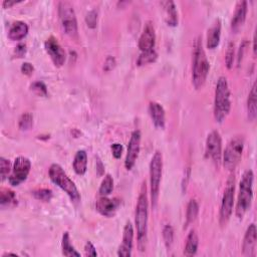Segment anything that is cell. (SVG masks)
I'll list each match as a JSON object with an SVG mask.
<instances>
[{"label": "cell", "mask_w": 257, "mask_h": 257, "mask_svg": "<svg viewBox=\"0 0 257 257\" xmlns=\"http://www.w3.org/2000/svg\"><path fill=\"white\" fill-rule=\"evenodd\" d=\"M134 243V227L130 221H128L125 225L124 233H123V241L119 247L118 255L123 257H130L132 255Z\"/></svg>", "instance_id": "5bb4252c"}, {"label": "cell", "mask_w": 257, "mask_h": 257, "mask_svg": "<svg viewBox=\"0 0 257 257\" xmlns=\"http://www.w3.org/2000/svg\"><path fill=\"white\" fill-rule=\"evenodd\" d=\"M116 64H117V62H116V58H115L114 56L109 55V56L107 57L106 61H105V64H104V70H105L106 72H111V71H113V70L115 69Z\"/></svg>", "instance_id": "74e56055"}, {"label": "cell", "mask_w": 257, "mask_h": 257, "mask_svg": "<svg viewBox=\"0 0 257 257\" xmlns=\"http://www.w3.org/2000/svg\"><path fill=\"white\" fill-rule=\"evenodd\" d=\"M44 48L47 54L50 56L55 67L60 68L64 64L67 55L58 41L54 37H49L44 43Z\"/></svg>", "instance_id": "4fadbf2b"}, {"label": "cell", "mask_w": 257, "mask_h": 257, "mask_svg": "<svg viewBox=\"0 0 257 257\" xmlns=\"http://www.w3.org/2000/svg\"><path fill=\"white\" fill-rule=\"evenodd\" d=\"M205 154L216 166L220 165L222 159V139L218 131H212L207 136Z\"/></svg>", "instance_id": "8fae6325"}, {"label": "cell", "mask_w": 257, "mask_h": 257, "mask_svg": "<svg viewBox=\"0 0 257 257\" xmlns=\"http://www.w3.org/2000/svg\"><path fill=\"white\" fill-rule=\"evenodd\" d=\"M234 57H235V45L233 43H229L226 50V54H225V63L228 70H231L233 68L234 63Z\"/></svg>", "instance_id": "e575fe53"}, {"label": "cell", "mask_w": 257, "mask_h": 257, "mask_svg": "<svg viewBox=\"0 0 257 257\" xmlns=\"http://www.w3.org/2000/svg\"><path fill=\"white\" fill-rule=\"evenodd\" d=\"M16 203L17 199L13 191L8 189L1 190V194H0V205H1L2 208L14 206Z\"/></svg>", "instance_id": "83f0119b"}, {"label": "cell", "mask_w": 257, "mask_h": 257, "mask_svg": "<svg viewBox=\"0 0 257 257\" xmlns=\"http://www.w3.org/2000/svg\"><path fill=\"white\" fill-rule=\"evenodd\" d=\"M26 53V45L23 43H19L14 49V55L16 57H23Z\"/></svg>", "instance_id": "7bdbcfd3"}, {"label": "cell", "mask_w": 257, "mask_h": 257, "mask_svg": "<svg viewBox=\"0 0 257 257\" xmlns=\"http://www.w3.org/2000/svg\"><path fill=\"white\" fill-rule=\"evenodd\" d=\"M158 58V53L155 49L149 50V51H143L140 56L138 57L137 60V66L138 67H143V66H147V64L153 63L157 60Z\"/></svg>", "instance_id": "f1b7e54d"}, {"label": "cell", "mask_w": 257, "mask_h": 257, "mask_svg": "<svg viewBox=\"0 0 257 257\" xmlns=\"http://www.w3.org/2000/svg\"><path fill=\"white\" fill-rule=\"evenodd\" d=\"M199 213V204L195 199H191L188 203L187 206V211H186V223L185 225L187 227L188 225L194 222L198 216Z\"/></svg>", "instance_id": "4316f807"}, {"label": "cell", "mask_w": 257, "mask_h": 257, "mask_svg": "<svg viewBox=\"0 0 257 257\" xmlns=\"http://www.w3.org/2000/svg\"><path fill=\"white\" fill-rule=\"evenodd\" d=\"M247 116L250 122L255 121L257 116V94H256V83L253 84L251 90L249 91L247 99Z\"/></svg>", "instance_id": "d4e9b609"}, {"label": "cell", "mask_w": 257, "mask_h": 257, "mask_svg": "<svg viewBox=\"0 0 257 257\" xmlns=\"http://www.w3.org/2000/svg\"><path fill=\"white\" fill-rule=\"evenodd\" d=\"M114 190V179L110 174H107L100 186V195L101 196H108Z\"/></svg>", "instance_id": "f546056e"}, {"label": "cell", "mask_w": 257, "mask_h": 257, "mask_svg": "<svg viewBox=\"0 0 257 257\" xmlns=\"http://www.w3.org/2000/svg\"><path fill=\"white\" fill-rule=\"evenodd\" d=\"M234 193H235V177L230 176L224 189L223 197L220 206V224L222 226L226 225L229 221L234 207Z\"/></svg>", "instance_id": "9c48e42d"}, {"label": "cell", "mask_w": 257, "mask_h": 257, "mask_svg": "<svg viewBox=\"0 0 257 257\" xmlns=\"http://www.w3.org/2000/svg\"><path fill=\"white\" fill-rule=\"evenodd\" d=\"M253 171H245L239 184V194L235 210L236 216L239 219H242L244 215L250 210L253 200Z\"/></svg>", "instance_id": "277c9868"}, {"label": "cell", "mask_w": 257, "mask_h": 257, "mask_svg": "<svg viewBox=\"0 0 257 257\" xmlns=\"http://www.w3.org/2000/svg\"><path fill=\"white\" fill-rule=\"evenodd\" d=\"M231 110L230 88L225 77H220L217 81L214 98V119L221 124L226 120Z\"/></svg>", "instance_id": "3957f363"}, {"label": "cell", "mask_w": 257, "mask_h": 257, "mask_svg": "<svg viewBox=\"0 0 257 257\" xmlns=\"http://www.w3.org/2000/svg\"><path fill=\"white\" fill-rule=\"evenodd\" d=\"M256 242H257L256 225L254 223H251L247 227L243 238L242 253L244 256L253 257L256 255Z\"/></svg>", "instance_id": "9a60e30c"}, {"label": "cell", "mask_w": 257, "mask_h": 257, "mask_svg": "<svg viewBox=\"0 0 257 257\" xmlns=\"http://www.w3.org/2000/svg\"><path fill=\"white\" fill-rule=\"evenodd\" d=\"M98 18L99 17H98V12H96V10H90L86 16V25L89 28H95L96 24H98Z\"/></svg>", "instance_id": "8d00e7d4"}, {"label": "cell", "mask_w": 257, "mask_h": 257, "mask_svg": "<svg viewBox=\"0 0 257 257\" xmlns=\"http://www.w3.org/2000/svg\"><path fill=\"white\" fill-rule=\"evenodd\" d=\"M210 71V63L203 47L202 38L198 37L194 43L193 50L192 83L196 89H200L206 83Z\"/></svg>", "instance_id": "6da1fadb"}, {"label": "cell", "mask_w": 257, "mask_h": 257, "mask_svg": "<svg viewBox=\"0 0 257 257\" xmlns=\"http://www.w3.org/2000/svg\"><path fill=\"white\" fill-rule=\"evenodd\" d=\"M49 178L50 180L57 185L62 191H64L75 204H79L81 202L82 196L81 193L76 186L75 182L68 176V174L64 172L62 167L58 164H52L49 167Z\"/></svg>", "instance_id": "5b68a950"}, {"label": "cell", "mask_w": 257, "mask_h": 257, "mask_svg": "<svg viewBox=\"0 0 257 257\" xmlns=\"http://www.w3.org/2000/svg\"><path fill=\"white\" fill-rule=\"evenodd\" d=\"M141 138L142 135L139 130H135L131 135V139L128 144V152L125 160V167L127 170H132L137 162L141 150Z\"/></svg>", "instance_id": "7c38bea8"}, {"label": "cell", "mask_w": 257, "mask_h": 257, "mask_svg": "<svg viewBox=\"0 0 257 257\" xmlns=\"http://www.w3.org/2000/svg\"><path fill=\"white\" fill-rule=\"evenodd\" d=\"M220 38H221V20L219 18H216L210 28L208 29L207 34V48L214 49L216 48L220 43Z\"/></svg>", "instance_id": "ffe728a7"}, {"label": "cell", "mask_w": 257, "mask_h": 257, "mask_svg": "<svg viewBox=\"0 0 257 257\" xmlns=\"http://www.w3.org/2000/svg\"><path fill=\"white\" fill-rule=\"evenodd\" d=\"M247 46H248V43L244 40V42L240 44V47H239V51H238V54H237V66L239 67L240 63L242 62V59L244 57V54H245V51L247 49Z\"/></svg>", "instance_id": "f35d334b"}, {"label": "cell", "mask_w": 257, "mask_h": 257, "mask_svg": "<svg viewBox=\"0 0 257 257\" xmlns=\"http://www.w3.org/2000/svg\"><path fill=\"white\" fill-rule=\"evenodd\" d=\"M163 239L165 242V245L167 249H171L173 243H174V229L171 225H166L163 229Z\"/></svg>", "instance_id": "836d02e7"}, {"label": "cell", "mask_w": 257, "mask_h": 257, "mask_svg": "<svg viewBox=\"0 0 257 257\" xmlns=\"http://www.w3.org/2000/svg\"><path fill=\"white\" fill-rule=\"evenodd\" d=\"M20 70H21V73L25 76H31L35 72V68L30 62H23Z\"/></svg>", "instance_id": "60d3db41"}, {"label": "cell", "mask_w": 257, "mask_h": 257, "mask_svg": "<svg viewBox=\"0 0 257 257\" xmlns=\"http://www.w3.org/2000/svg\"><path fill=\"white\" fill-rule=\"evenodd\" d=\"M28 34V25L23 21H16L9 29L8 38L11 41H21Z\"/></svg>", "instance_id": "7402d4cb"}, {"label": "cell", "mask_w": 257, "mask_h": 257, "mask_svg": "<svg viewBox=\"0 0 257 257\" xmlns=\"http://www.w3.org/2000/svg\"><path fill=\"white\" fill-rule=\"evenodd\" d=\"M120 205H121V200H119L118 198L110 199L107 196H102L98 201H96L95 208L101 215L111 218L115 216Z\"/></svg>", "instance_id": "e0dca14e"}, {"label": "cell", "mask_w": 257, "mask_h": 257, "mask_svg": "<svg viewBox=\"0 0 257 257\" xmlns=\"http://www.w3.org/2000/svg\"><path fill=\"white\" fill-rule=\"evenodd\" d=\"M61 249H62V254L64 256H81V253L77 251V249L74 247V245L71 242V237L69 232H64L62 235L61 239Z\"/></svg>", "instance_id": "484cf974"}, {"label": "cell", "mask_w": 257, "mask_h": 257, "mask_svg": "<svg viewBox=\"0 0 257 257\" xmlns=\"http://www.w3.org/2000/svg\"><path fill=\"white\" fill-rule=\"evenodd\" d=\"M244 149V139L240 136L234 137L228 143L223 154V166L228 171H234L238 166Z\"/></svg>", "instance_id": "ba28073f"}, {"label": "cell", "mask_w": 257, "mask_h": 257, "mask_svg": "<svg viewBox=\"0 0 257 257\" xmlns=\"http://www.w3.org/2000/svg\"><path fill=\"white\" fill-rule=\"evenodd\" d=\"M253 54L256 55V35L253 36Z\"/></svg>", "instance_id": "f6af8a7d"}, {"label": "cell", "mask_w": 257, "mask_h": 257, "mask_svg": "<svg viewBox=\"0 0 257 257\" xmlns=\"http://www.w3.org/2000/svg\"><path fill=\"white\" fill-rule=\"evenodd\" d=\"M12 171L10 161L5 159L4 157L0 158V177H1V181L3 182L6 178L9 177V173Z\"/></svg>", "instance_id": "1f68e13d"}, {"label": "cell", "mask_w": 257, "mask_h": 257, "mask_svg": "<svg viewBox=\"0 0 257 257\" xmlns=\"http://www.w3.org/2000/svg\"><path fill=\"white\" fill-rule=\"evenodd\" d=\"M16 3H17L16 1H7V0H5V1H3V3H2V6H3V8H9Z\"/></svg>", "instance_id": "ee69618b"}, {"label": "cell", "mask_w": 257, "mask_h": 257, "mask_svg": "<svg viewBox=\"0 0 257 257\" xmlns=\"http://www.w3.org/2000/svg\"><path fill=\"white\" fill-rule=\"evenodd\" d=\"M30 169L31 162L28 158L23 156L17 157L12 166V171L8 177L9 184L11 186H19L27 179L30 173Z\"/></svg>", "instance_id": "30bf717a"}, {"label": "cell", "mask_w": 257, "mask_h": 257, "mask_svg": "<svg viewBox=\"0 0 257 257\" xmlns=\"http://www.w3.org/2000/svg\"><path fill=\"white\" fill-rule=\"evenodd\" d=\"M156 44V32L155 27L151 21H148L145 24L142 35L139 39V48L141 51H149L154 49Z\"/></svg>", "instance_id": "2e32d148"}, {"label": "cell", "mask_w": 257, "mask_h": 257, "mask_svg": "<svg viewBox=\"0 0 257 257\" xmlns=\"http://www.w3.org/2000/svg\"><path fill=\"white\" fill-rule=\"evenodd\" d=\"M163 172V156L160 151H156L150 163V190L152 207L156 209L160 194V185Z\"/></svg>", "instance_id": "8992f818"}, {"label": "cell", "mask_w": 257, "mask_h": 257, "mask_svg": "<svg viewBox=\"0 0 257 257\" xmlns=\"http://www.w3.org/2000/svg\"><path fill=\"white\" fill-rule=\"evenodd\" d=\"M73 166H74L75 172L78 175L83 176L86 174V169H87V155H86V151L80 150L77 152L75 159H74Z\"/></svg>", "instance_id": "cb8c5ba5"}, {"label": "cell", "mask_w": 257, "mask_h": 257, "mask_svg": "<svg viewBox=\"0 0 257 257\" xmlns=\"http://www.w3.org/2000/svg\"><path fill=\"white\" fill-rule=\"evenodd\" d=\"M32 195L35 196L36 199L43 202H49L53 196L52 191L50 189H45V188L34 191L32 192Z\"/></svg>", "instance_id": "d6a6232c"}, {"label": "cell", "mask_w": 257, "mask_h": 257, "mask_svg": "<svg viewBox=\"0 0 257 257\" xmlns=\"http://www.w3.org/2000/svg\"><path fill=\"white\" fill-rule=\"evenodd\" d=\"M58 17L63 31L73 40H78L79 29L74 6L68 1L58 2Z\"/></svg>", "instance_id": "52a82bcc"}, {"label": "cell", "mask_w": 257, "mask_h": 257, "mask_svg": "<svg viewBox=\"0 0 257 257\" xmlns=\"http://www.w3.org/2000/svg\"><path fill=\"white\" fill-rule=\"evenodd\" d=\"M161 6L164 9L165 21L169 26L175 27L178 25V12L174 1H162Z\"/></svg>", "instance_id": "44dd1931"}, {"label": "cell", "mask_w": 257, "mask_h": 257, "mask_svg": "<svg viewBox=\"0 0 257 257\" xmlns=\"http://www.w3.org/2000/svg\"><path fill=\"white\" fill-rule=\"evenodd\" d=\"M85 252L86 256H92L95 257L98 256V252L95 250V247L93 246V244L90 241H87L85 245Z\"/></svg>", "instance_id": "b9f144b4"}, {"label": "cell", "mask_w": 257, "mask_h": 257, "mask_svg": "<svg viewBox=\"0 0 257 257\" xmlns=\"http://www.w3.org/2000/svg\"><path fill=\"white\" fill-rule=\"evenodd\" d=\"M30 89L36 94L41 95V96H46L48 93L47 87H46L45 84L43 82H35L30 86Z\"/></svg>", "instance_id": "d590c367"}, {"label": "cell", "mask_w": 257, "mask_h": 257, "mask_svg": "<svg viewBox=\"0 0 257 257\" xmlns=\"http://www.w3.org/2000/svg\"><path fill=\"white\" fill-rule=\"evenodd\" d=\"M148 215H149V202L147 195L146 183H143L140 195L136 206L135 223L137 228L138 245L141 251H145L148 234Z\"/></svg>", "instance_id": "7a4b0ae2"}, {"label": "cell", "mask_w": 257, "mask_h": 257, "mask_svg": "<svg viewBox=\"0 0 257 257\" xmlns=\"http://www.w3.org/2000/svg\"><path fill=\"white\" fill-rule=\"evenodd\" d=\"M34 126V117L29 113H24L21 115L18 121V127L21 131H28Z\"/></svg>", "instance_id": "4dcf8cb0"}, {"label": "cell", "mask_w": 257, "mask_h": 257, "mask_svg": "<svg viewBox=\"0 0 257 257\" xmlns=\"http://www.w3.org/2000/svg\"><path fill=\"white\" fill-rule=\"evenodd\" d=\"M149 115L154 126L157 128L164 130L166 125V114L162 105H160L157 102H151L149 105Z\"/></svg>", "instance_id": "ac0fdd59"}, {"label": "cell", "mask_w": 257, "mask_h": 257, "mask_svg": "<svg viewBox=\"0 0 257 257\" xmlns=\"http://www.w3.org/2000/svg\"><path fill=\"white\" fill-rule=\"evenodd\" d=\"M199 246V238L195 230H191L187 236L186 244L184 248V255L185 256H194L197 253Z\"/></svg>", "instance_id": "603a6c76"}, {"label": "cell", "mask_w": 257, "mask_h": 257, "mask_svg": "<svg viewBox=\"0 0 257 257\" xmlns=\"http://www.w3.org/2000/svg\"><path fill=\"white\" fill-rule=\"evenodd\" d=\"M247 1H239L236 5L233 18L231 20V29L234 32H237L244 24L246 20V15H247Z\"/></svg>", "instance_id": "d6986e66"}, {"label": "cell", "mask_w": 257, "mask_h": 257, "mask_svg": "<svg viewBox=\"0 0 257 257\" xmlns=\"http://www.w3.org/2000/svg\"><path fill=\"white\" fill-rule=\"evenodd\" d=\"M111 149H112V153H113V156H114L115 159H120L122 157L124 149H123V146L121 144L115 143V144L112 145Z\"/></svg>", "instance_id": "ab89813d"}]
</instances>
